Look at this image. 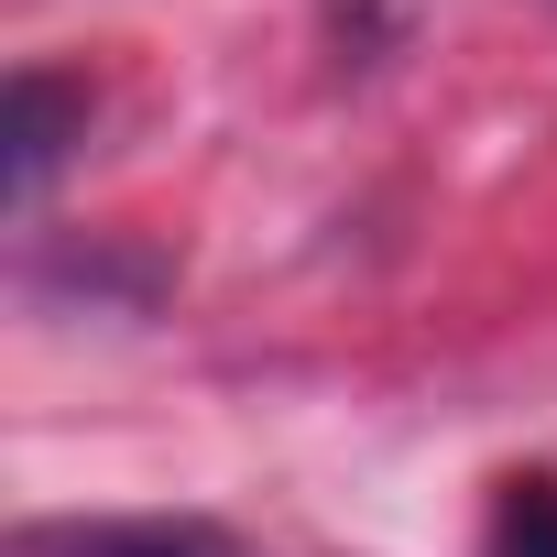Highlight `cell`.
<instances>
[{
  "label": "cell",
  "mask_w": 557,
  "mask_h": 557,
  "mask_svg": "<svg viewBox=\"0 0 557 557\" xmlns=\"http://www.w3.org/2000/svg\"><path fill=\"white\" fill-rule=\"evenodd\" d=\"M88 132V88H66V77H45V66H23L12 77V153H0V175H12V208H34L45 197V175L66 164V143Z\"/></svg>",
  "instance_id": "obj_1"
},
{
  "label": "cell",
  "mask_w": 557,
  "mask_h": 557,
  "mask_svg": "<svg viewBox=\"0 0 557 557\" xmlns=\"http://www.w3.org/2000/svg\"><path fill=\"white\" fill-rule=\"evenodd\" d=\"M492 557H557V481H524L492 524Z\"/></svg>",
  "instance_id": "obj_2"
},
{
  "label": "cell",
  "mask_w": 557,
  "mask_h": 557,
  "mask_svg": "<svg viewBox=\"0 0 557 557\" xmlns=\"http://www.w3.org/2000/svg\"><path fill=\"white\" fill-rule=\"evenodd\" d=\"M66 557H197L186 535H77Z\"/></svg>",
  "instance_id": "obj_3"
}]
</instances>
